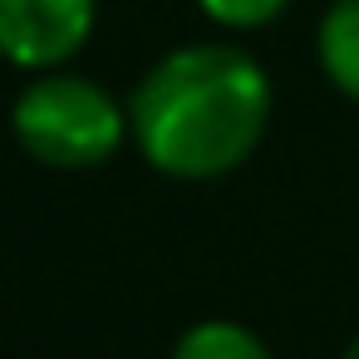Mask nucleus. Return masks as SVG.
Instances as JSON below:
<instances>
[{
  "label": "nucleus",
  "mask_w": 359,
  "mask_h": 359,
  "mask_svg": "<svg viewBox=\"0 0 359 359\" xmlns=\"http://www.w3.org/2000/svg\"><path fill=\"white\" fill-rule=\"evenodd\" d=\"M271 79L256 55L226 40L168 50L133 89L128 123L148 168L177 182L236 172L271 128Z\"/></svg>",
  "instance_id": "obj_1"
},
{
  "label": "nucleus",
  "mask_w": 359,
  "mask_h": 359,
  "mask_svg": "<svg viewBox=\"0 0 359 359\" xmlns=\"http://www.w3.org/2000/svg\"><path fill=\"white\" fill-rule=\"evenodd\" d=\"M11 133L25 158L55 172L104 168L123 138H133L128 104H118L99 79L74 69L35 74L11 104Z\"/></svg>",
  "instance_id": "obj_2"
},
{
  "label": "nucleus",
  "mask_w": 359,
  "mask_h": 359,
  "mask_svg": "<svg viewBox=\"0 0 359 359\" xmlns=\"http://www.w3.org/2000/svg\"><path fill=\"white\" fill-rule=\"evenodd\" d=\"M99 0H0V60L15 69H65L94 35Z\"/></svg>",
  "instance_id": "obj_3"
},
{
  "label": "nucleus",
  "mask_w": 359,
  "mask_h": 359,
  "mask_svg": "<svg viewBox=\"0 0 359 359\" xmlns=\"http://www.w3.org/2000/svg\"><path fill=\"white\" fill-rule=\"evenodd\" d=\"M315 55L325 79L359 104V0H330L320 30H315Z\"/></svg>",
  "instance_id": "obj_4"
},
{
  "label": "nucleus",
  "mask_w": 359,
  "mask_h": 359,
  "mask_svg": "<svg viewBox=\"0 0 359 359\" xmlns=\"http://www.w3.org/2000/svg\"><path fill=\"white\" fill-rule=\"evenodd\" d=\"M168 359H276L266 339L236 320H197L177 334Z\"/></svg>",
  "instance_id": "obj_5"
},
{
  "label": "nucleus",
  "mask_w": 359,
  "mask_h": 359,
  "mask_svg": "<svg viewBox=\"0 0 359 359\" xmlns=\"http://www.w3.org/2000/svg\"><path fill=\"white\" fill-rule=\"evenodd\" d=\"M197 6L222 30H261L290 11V0H197Z\"/></svg>",
  "instance_id": "obj_6"
},
{
  "label": "nucleus",
  "mask_w": 359,
  "mask_h": 359,
  "mask_svg": "<svg viewBox=\"0 0 359 359\" xmlns=\"http://www.w3.org/2000/svg\"><path fill=\"white\" fill-rule=\"evenodd\" d=\"M339 359H359V334H354V339H349V349H344V354H339Z\"/></svg>",
  "instance_id": "obj_7"
}]
</instances>
